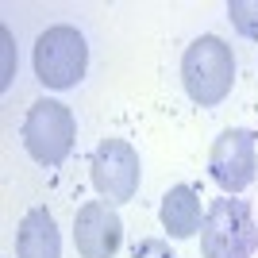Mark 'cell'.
<instances>
[{
	"instance_id": "obj_1",
	"label": "cell",
	"mask_w": 258,
	"mask_h": 258,
	"mask_svg": "<svg viewBox=\"0 0 258 258\" xmlns=\"http://www.w3.org/2000/svg\"><path fill=\"white\" fill-rule=\"evenodd\" d=\"M181 85L201 108L224 104L235 85V54L220 35H201L181 54Z\"/></svg>"
},
{
	"instance_id": "obj_2",
	"label": "cell",
	"mask_w": 258,
	"mask_h": 258,
	"mask_svg": "<svg viewBox=\"0 0 258 258\" xmlns=\"http://www.w3.org/2000/svg\"><path fill=\"white\" fill-rule=\"evenodd\" d=\"M258 224L247 201L220 197L212 201L201 224V254L205 258H254Z\"/></svg>"
},
{
	"instance_id": "obj_3",
	"label": "cell",
	"mask_w": 258,
	"mask_h": 258,
	"mask_svg": "<svg viewBox=\"0 0 258 258\" xmlns=\"http://www.w3.org/2000/svg\"><path fill=\"white\" fill-rule=\"evenodd\" d=\"M89 70L85 35L70 23H54L35 39V77L46 89H74Z\"/></svg>"
},
{
	"instance_id": "obj_4",
	"label": "cell",
	"mask_w": 258,
	"mask_h": 258,
	"mask_svg": "<svg viewBox=\"0 0 258 258\" xmlns=\"http://www.w3.org/2000/svg\"><path fill=\"white\" fill-rule=\"evenodd\" d=\"M77 139V119L62 100H35L23 119V147L39 166H58L70 158Z\"/></svg>"
},
{
	"instance_id": "obj_5",
	"label": "cell",
	"mask_w": 258,
	"mask_h": 258,
	"mask_svg": "<svg viewBox=\"0 0 258 258\" xmlns=\"http://www.w3.org/2000/svg\"><path fill=\"white\" fill-rule=\"evenodd\" d=\"M89 177H93V189L100 193V201H108L112 208L123 205L139 193L143 181L139 151L127 139H100L89 158Z\"/></svg>"
},
{
	"instance_id": "obj_6",
	"label": "cell",
	"mask_w": 258,
	"mask_h": 258,
	"mask_svg": "<svg viewBox=\"0 0 258 258\" xmlns=\"http://www.w3.org/2000/svg\"><path fill=\"white\" fill-rule=\"evenodd\" d=\"M208 173L224 189V197H239L243 189H250V181L258 173L254 131H247V127L220 131V139L212 143V154H208Z\"/></svg>"
},
{
	"instance_id": "obj_7",
	"label": "cell",
	"mask_w": 258,
	"mask_h": 258,
	"mask_svg": "<svg viewBox=\"0 0 258 258\" xmlns=\"http://www.w3.org/2000/svg\"><path fill=\"white\" fill-rule=\"evenodd\" d=\"M123 243V220L108 201H89L74 216V247L81 258H112Z\"/></svg>"
},
{
	"instance_id": "obj_8",
	"label": "cell",
	"mask_w": 258,
	"mask_h": 258,
	"mask_svg": "<svg viewBox=\"0 0 258 258\" xmlns=\"http://www.w3.org/2000/svg\"><path fill=\"white\" fill-rule=\"evenodd\" d=\"M205 212L208 208H201V197H197L193 185H173L170 193L162 197L158 220L170 239H193L201 231V224H205Z\"/></svg>"
},
{
	"instance_id": "obj_9",
	"label": "cell",
	"mask_w": 258,
	"mask_h": 258,
	"mask_svg": "<svg viewBox=\"0 0 258 258\" xmlns=\"http://www.w3.org/2000/svg\"><path fill=\"white\" fill-rule=\"evenodd\" d=\"M16 258H62V235L46 208H31L16 231Z\"/></svg>"
},
{
	"instance_id": "obj_10",
	"label": "cell",
	"mask_w": 258,
	"mask_h": 258,
	"mask_svg": "<svg viewBox=\"0 0 258 258\" xmlns=\"http://www.w3.org/2000/svg\"><path fill=\"white\" fill-rule=\"evenodd\" d=\"M227 20L239 35L258 39V0H231L227 4Z\"/></svg>"
},
{
	"instance_id": "obj_11",
	"label": "cell",
	"mask_w": 258,
	"mask_h": 258,
	"mask_svg": "<svg viewBox=\"0 0 258 258\" xmlns=\"http://www.w3.org/2000/svg\"><path fill=\"white\" fill-rule=\"evenodd\" d=\"M131 258H177L170 250V243H166V239H143L139 247L131 250Z\"/></svg>"
},
{
	"instance_id": "obj_12",
	"label": "cell",
	"mask_w": 258,
	"mask_h": 258,
	"mask_svg": "<svg viewBox=\"0 0 258 258\" xmlns=\"http://www.w3.org/2000/svg\"><path fill=\"white\" fill-rule=\"evenodd\" d=\"M4 46H8V50H4V77H0V89H8L12 85V35H8V27H4Z\"/></svg>"
}]
</instances>
